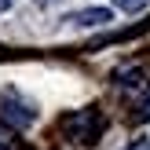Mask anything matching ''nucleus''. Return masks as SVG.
<instances>
[{"label": "nucleus", "instance_id": "1", "mask_svg": "<svg viewBox=\"0 0 150 150\" xmlns=\"http://www.w3.org/2000/svg\"><path fill=\"white\" fill-rule=\"evenodd\" d=\"M62 128H66V136L73 139V143H95L99 139V132H103V114L99 110H77V114H66L62 117Z\"/></svg>", "mask_w": 150, "mask_h": 150}, {"label": "nucleus", "instance_id": "2", "mask_svg": "<svg viewBox=\"0 0 150 150\" xmlns=\"http://www.w3.org/2000/svg\"><path fill=\"white\" fill-rule=\"evenodd\" d=\"M66 22H73V26H103V22H110V7H88V11H73Z\"/></svg>", "mask_w": 150, "mask_h": 150}, {"label": "nucleus", "instance_id": "3", "mask_svg": "<svg viewBox=\"0 0 150 150\" xmlns=\"http://www.w3.org/2000/svg\"><path fill=\"white\" fill-rule=\"evenodd\" d=\"M146 4H150V0H114V7H121V11H128V15H136V11H143Z\"/></svg>", "mask_w": 150, "mask_h": 150}, {"label": "nucleus", "instance_id": "4", "mask_svg": "<svg viewBox=\"0 0 150 150\" xmlns=\"http://www.w3.org/2000/svg\"><path fill=\"white\" fill-rule=\"evenodd\" d=\"M125 150H150V139H136V143H128Z\"/></svg>", "mask_w": 150, "mask_h": 150}, {"label": "nucleus", "instance_id": "5", "mask_svg": "<svg viewBox=\"0 0 150 150\" xmlns=\"http://www.w3.org/2000/svg\"><path fill=\"white\" fill-rule=\"evenodd\" d=\"M15 4V0H0V11H7V7H11Z\"/></svg>", "mask_w": 150, "mask_h": 150}, {"label": "nucleus", "instance_id": "6", "mask_svg": "<svg viewBox=\"0 0 150 150\" xmlns=\"http://www.w3.org/2000/svg\"><path fill=\"white\" fill-rule=\"evenodd\" d=\"M37 4H51V0H37Z\"/></svg>", "mask_w": 150, "mask_h": 150}]
</instances>
